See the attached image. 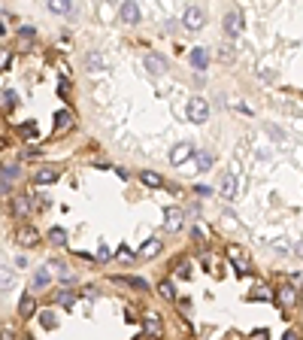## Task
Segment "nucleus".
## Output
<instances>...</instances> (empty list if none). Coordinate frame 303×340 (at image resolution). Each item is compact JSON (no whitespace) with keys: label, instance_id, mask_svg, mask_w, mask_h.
Wrapping results in <instances>:
<instances>
[{"label":"nucleus","instance_id":"12","mask_svg":"<svg viewBox=\"0 0 303 340\" xmlns=\"http://www.w3.org/2000/svg\"><path fill=\"white\" fill-rule=\"evenodd\" d=\"M234 195H237V179H234L231 173H225V176H222V198L231 201Z\"/></svg>","mask_w":303,"mask_h":340},{"label":"nucleus","instance_id":"36","mask_svg":"<svg viewBox=\"0 0 303 340\" xmlns=\"http://www.w3.org/2000/svg\"><path fill=\"white\" fill-rule=\"evenodd\" d=\"M131 255H134V252H131V249H127V246H121V249H118V258H121V261H127V258H131Z\"/></svg>","mask_w":303,"mask_h":340},{"label":"nucleus","instance_id":"43","mask_svg":"<svg viewBox=\"0 0 303 340\" xmlns=\"http://www.w3.org/2000/svg\"><path fill=\"white\" fill-rule=\"evenodd\" d=\"M24 340H33V337H24Z\"/></svg>","mask_w":303,"mask_h":340},{"label":"nucleus","instance_id":"1","mask_svg":"<svg viewBox=\"0 0 303 340\" xmlns=\"http://www.w3.org/2000/svg\"><path fill=\"white\" fill-rule=\"evenodd\" d=\"M188 119L197 122V125L206 122V119H209V103H206L203 97H191V100H188Z\"/></svg>","mask_w":303,"mask_h":340},{"label":"nucleus","instance_id":"23","mask_svg":"<svg viewBox=\"0 0 303 340\" xmlns=\"http://www.w3.org/2000/svg\"><path fill=\"white\" fill-rule=\"evenodd\" d=\"M27 210H30V207H27L24 198H12V213H15V216H27Z\"/></svg>","mask_w":303,"mask_h":340},{"label":"nucleus","instance_id":"37","mask_svg":"<svg viewBox=\"0 0 303 340\" xmlns=\"http://www.w3.org/2000/svg\"><path fill=\"white\" fill-rule=\"evenodd\" d=\"M0 21H3V33L9 30V12H0Z\"/></svg>","mask_w":303,"mask_h":340},{"label":"nucleus","instance_id":"20","mask_svg":"<svg viewBox=\"0 0 303 340\" xmlns=\"http://www.w3.org/2000/svg\"><path fill=\"white\" fill-rule=\"evenodd\" d=\"M194 161H197V170H209V167H212V155H209V152H197Z\"/></svg>","mask_w":303,"mask_h":340},{"label":"nucleus","instance_id":"3","mask_svg":"<svg viewBox=\"0 0 303 340\" xmlns=\"http://www.w3.org/2000/svg\"><path fill=\"white\" fill-rule=\"evenodd\" d=\"M191 155H194V146H191V143H179V146H173V149H170V161H173L176 167H179V164H185Z\"/></svg>","mask_w":303,"mask_h":340},{"label":"nucleus","instance_id":"16","mask_svg":"<svg viewBox=\"0 0 303 340\" xmlns=\"http://www.w3.org/2000/svg\"><path fill=\"white\" fill-rule=\"evenodd\" d=\"M140 179H143L146 185H152V188H158V185H161V173H155V170H143V173H140Z\"/></svg>","mask_w":303,"mask_h":340},{"label":"nucleus","instance_id":"40","mask_svg":"<svg viewBox=\"0 0 303 340\" xmlns=\"http://www.w3.org/2000/svg\"><path fill=\"white\" fill-rule=\"evenodd\" d=\"M194 192H197V195H212V188H209V185H197Z\"/></svg>","mask_w":303,"mask_h":340},{"label":"nucleus","instance_id":"9","mask_svg":"<svg viewBox=\"0 0 303 340\" xmlns=\"http://www.w3.org/2000/svg\"><path fill=\"white\" fill-rule=\"evenodd\" d=\"M276 301H279L282 307H291V304L297 301V289H294V286H282L279 295H276Z\"/></svg>","mask_w":303,"mask_h":340},{"label":"nucleus","instance_id":"24","mask_svg":"<svg viewBox=\"0 0 303 340\" xmlns=\"http://www.w3.org/2000/svg\"><path fill=\"white\" fill-rule=\"evenodd\" d=\"M49 240L61 246V243H67V231H64V228H52V231H49Z\"/></svg>","mask_w":303,"mask_h":340},{"label":"nucleus","instance_id":"25","mask_svg":"<svg viewBox=\"0 0 303 340\" xmlns=\"http://www.w3.org/2000/svg\"><path fill=\"white\" fill-rule=\"evenodd\" d=\"M18 313H21V316H30V313H33V298H30V295H24V298H21Z\"/></svg>","mask_w":303,"mask_h":340},{"label":"nucleus","instance_id":"22","mask_svg":"<svg viewBox=\"0 0 303 340\" xmlns=\"http://www.w3.org/2000/svg\"><path fill=\"white\" fill-rule=\"evenodd\" d=\"M15 173H18V170H15V167H9V164H6V167H3V195H9V182H12V179H15Z\"/></svg>","mask_w":303,"mask_h":340},{"label":"nucleus","instance_id":"33","mask_svg":"<svg viewBox=\"0 0 303 340\" xmlns=\"http://www.w3.org/2000/svg\"><path fill=\"white\" fill-rule=\"evenodd\" d=\"M52 268H58V277H61V280H67V283L73 280V274H70V271H67L64 265H52Z\"/></svg>","mask_w":303,"mask_h":340},{"label":"nucleus","instance_id":"15","mask_svg":"<svg viewBox=\"0 0 303 340\" xmlns=\"http://www.w3.org/2000/svg\"><path fill=\"white\" fill-rule=\"evenodd\" d=\"M143 322H146V334H149V337L161 334V319H158V316H146Z\"/></svg>","mask_w":303,"mask_h":340},{"label":"nucleus","instance_id":"34","mask_svg":"<svg viewBox=\"0 0 303 340\" xmlns=\"http://www.w3.org/2000/svg\"><path fill=\"white\" fill-rule=\"evenodd\" d=\"M176 274H179V277H188V274H191V265H188V261L176 265Z\"/></svg>","mask_w":303,"mask_h":340},{"label":"nucleus","instance_id":"42","mask_svg":"<svg viewBox=\"0 0 303 340\" xmlns=\"http://www.w3.org/2000/svg\"><path fill=\"white\" fill-rule=\"evenodd\" d=\"M294 252H297V255H303V243H297V246H294Z\"/></svg>","mask_w":303,"mask_h":340},{"label":"nucleus","instance_id":"5","mask_svg":"<svg viewBox=\"0 0 303 340\" xmlns=\"http://www.w3.org/2000/svg\"><path fill=\"white\" fill-rule=\"evenodd\" d=\"M225 30H228L231 36H237V33L243 30V18H240V12H237V9H231V12L225 15Z\"/></svg>","mask_w":303,"mask_h":340},{"label":"nucleus","instance_id":"32","mask_svg":"<svg viewBox=\"0 0 303 340\" xmlns=\"http://www.w3.org/2000/svg\"><path fill=\"white\" fill-rule=\"evenodd\" d=\"M9 64H12V55H9V49H3V55H0V67L9 70Z\"/></svg>","mask_w":303,"mask_h":340},{"label":"nucleus","instance_id":"27","mask_svg":"<svg viewBox=\"0 0 303 340\" xmlns=\"http://www.w3.org/2000/svg\"><path fill=\"white\" fill-rule=\"evenodd\" d=\"M39 322H42V328H55V325H58V319H55V313H52V310L39 313Z\"/></svg>","mask_w":303,"mask_h":340},{"label":"nucleus","instance_id":"21","mask_svg":"<svg viewBox=\"0 0 303 340\" xmlns=\"http://www.w3.org/2000/svg\"><path fill=\"white\" fill-rule=\"evenodd\" d=\"M158 295H161V298H167V301H173V298H176V292H173V283L161 280V283H158Z\"/></svg>","mask_w":303,"mask_h":340},{"label":"nucleus","instance_id":"2","mask_svg":"<svg viewBox=\"0 0 303 340\" xmlns=\"http://www.w3.org/2000/svg\"><path fill=\"white\" fill-rule=\"evenodd\" d=\"M182 24H185L188 30H200V27H203V9L188 6V9H185V18H182Z\"/></svg>","mask_w":303,"mask_h":340},{"label":"nucleus","instance_id":"29","mask_svg":"<svg viewBox=\"0 0 303 340\" xmlns=\"http://www.w3.org/2000/svg\"><path fill=\"white\" fill-rule=\"evenodd\" d=\"M73 301H76L73 292H58V304H61V307H73Z\"/></svg>","mask_w":303,"mask_h":340},{"label":"nucleus","instance_id":"18","mask_svg":"<svg viewBox=\"0 0 303 340\" xmlns=\"http://www.w3.org/2000/svg\"><path fill=\"white\" fill-rule=\"evenodd\" d=\"M49 280H52V277H49V271H46V268H39V271L33 274V289H46V286H49Z\"/></svg>","mask_w":303,"mask_h":340},{"label":"nucleus","instance_id":"8","mask_svg":"<svg viewBox=\"0 0 303 340\" xmlns=\"http://www.w3.org/2000/svg\"><path fill=\"white\" fill-rule=\"evenodd\" d=\"M70 128H73V116H70V112H58V116H55V131H52V134L61 137V134H67Z\"/></svg>","mask_w":303,"mask_h":340},{"label":"nucleus","instance_id":"41","mask_svg":"<svg viewBox=\"0 0 303 340\" xmlns=\"http://www.w3.org/2000/svg\"><path fill=\"white\" fill-rule=\"evenodd\" d=\"M282 340H297V334H294V331H288V334H285Z\"/></svg>","mask_w":303,"mask_h":340},{"label":"nucleus","instance_id":"7","mask_svg":"<svg viewBox=\"0 0 303 340\" xmlns=\"http://www.w3.org/2000/svg\"><path fill=\"white\" fill-rule=\"evenodd\" d=\"M15 243H21V246H36V243H39V234H36L33 228H18V231H15Z\"/></svg>","mask_w":303,"mask_h":340},{"label":"nucleus","instance_id":"11","mask_svg":"<svg viewBox=\"0 0 303 340\" xmlns=\"http://www.w3.org/2000/svg\"><path fill=\"white\" fill-rule=\"evenodd\" d=\"M146 70H149V73H164V70H167V61L158 58V55H146Z\"/></svg>","mask_w":303,"mask_h":340},{"label":"nucleus","instance_id":"35","mask_svg":"<svg viewBox=\"0 0 303 340\" xmlns=\"http://www.w3.org/2000/svg\"><path fill=\"white\" fill-rule=\"evenodd\" d=\"M97 258L106 261V258H109V246H100V249H97Z\"/></svg>","mask_w":303,"mask_h":340},{"label":"nucleus","instance_id":"31","mask_svg":"<svg viewBox=\"0 0 303 340\" xmlns=\"http://www.w3.org/2000/svg\"><path fill=\"white\" fill-rule=\"evenodd\" d=\"M18 131H21V137H33V134H36V125H33V122H24Z\"/></svg>","mask_w":303,"mask_h":340},{"label":"nucleus","instance_id":"38","mask_svg":"<svg viewBox=\"0 0 303 340\" xmlns=\"http://www.w3.org/2000/svg\"><path fill=\"white\" fill-rule=\"evenodd\" d=\"M18 33H21V40H30V36H33V27H21Z\"/></svg>","mask_w":303,"mask_h":340},{"label":"nucleus","instance_id":"26","mask_svg":"<svg viewBox=\"0 0 303 340\" xmlns=\"http://www.w3.org/2000/svg\"><path fill=\"white\" fill-rule=\"evenodd\" d=\"M49 9H52V12H58V15H64V12H70V3H67V0H52V3H49Z\"/></svg>","mask_w":303,"mask_h":340},{"label":"nucleus","instance_id":"4","mask_svg":"<svg viewBox=\"0 0 303 340\" xmlns=\"http://www.w3.org/2000/svg\"><path fill=\"white\" fill-rule=\"evenodd\" d=\"M121 21H124V24H137V21H140V6H137L134 0H124V3H121Z\"/></svg>","mask_w":303,"mask_h":340},{"label":"nucleus","instance_id":"14","mask_svg":"<svg viewBox=\"0 0 303 340\" xmlns=\"http://www.w3.org/2000/svg\"><path fill=\"white\" fill-rule=\"evenodd\" d=\"M179 225H182V213H179L176 207H170V210H167V228H170V231H176Z\"/></svg>","mask_w":303,"mask_h":340},{"label":"nucleus","instance_id":"13","mask_svg":"<svg viewBox=\"0 0 303 340\" xmlns=\"http://www.w3.org/2000/svg\"><path fill=\"white\" fill-rule=\"evenodd\" d=\"M191 64H194L197 70H203V67L209 64V52H206V49H191Z\"/></svg>","mask_w":303,"mask_h":340},{"label":"nucleus","instance_id":"17","mask_svg":"<svg viewBox=\"0 0 303 340\" xmlns=\"http://www.w3.org/2000/svg\"><path fill=\"white\" fill-rule=\"evenodd\" d=\"M158 249H161V243H158V240H146V246L140 249V255H143V258H155V255H158Z\"/></svg>","mask_w":303,"mask_h":340},{"label":"nucleus","instance_id":"6","mask_svg":"<svg viewBox=\"0 0 303 340\" xmlns=\"http://www.w3.org/2000/svg\"><path fill=\"white\" fill-rule=\"evenodd\" d=\"M58 176H61V173H58L55 167H42V170L33 173V182H36V185H52V182H58Z\"/></svg>","mask_w":303,"mask_h":340},{"label":"nucleus","instance_id":"30","mask_svg":"<svg viewBox=\"0 0 303 340\" xmlns=\"http://www.w3.org/2000/svg\"><path fill=\"white\" fill-rule=\"evenodd\" d=\"M255 298H258V301H273V292H270L267 286H258V289H255Z\"/></svg>","mask_w":303,"mask_h":340},{"label":"nucleus","instance_id":"19","mask_svg":"<svg viewBox=\"0 0 303 340\" xmlns=\"http://www.w3.org/2000/svg\"><path fill=\"white\" fill-rule=\"evenodd\" d=\"M15 103H18V94H15L12 88H3V109L9 112V109H12Z\"/></svg>","mask_w":303,"mask_h":340},{"label":"nucleus","instance_id":"10","mask_svg":"<svg viewBox=\"0 0 303 340\" xmlns=\"http://www.w3.org/2000/svg\"><path fill=\"white\" fill-rule=\"evenodd\" d=\"M228 255L237 261V268H240V274H246L249 271V261H246V252L240 249V246H228Z\"/></svg>","mask_w":303,"mask_h":340},{"label":"nucleus","instance_id":"39","mask_svg":"<svg viewBox=\"0 0 303 340\" xmlns=\"http://www.w3.org/2000/svg\"><path fill=\"white\" fill-rule=\"evenodd\" d=\"M252 340H267V331H264V328H258V331L252 334Z\"/></svg>","mask_w":303,"mask_h":340},{"label":"nucleus","instance_id":"28","mask_svg":"<svg viewBox=\"0 0 303 340\" xmlns=\"http://www.w3.org/2000/svg\"><path fill=\"white\" fill-rule=\"evenodd\" d=\"M85 64H88L91 70H103V67H106V61H103L100 55H88V61H85Z\"/></svg>","mask_w":303,"mask_h":340}]
</instances>
